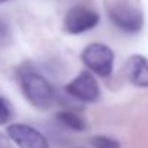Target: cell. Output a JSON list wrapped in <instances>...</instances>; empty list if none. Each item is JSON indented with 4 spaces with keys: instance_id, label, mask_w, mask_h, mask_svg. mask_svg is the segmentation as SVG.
I'll return each mask as SVG.
<instances>
[{
    "instance_id": "cell-1",
    "label": "cell",
    "mask_w": 148,
    "mask_h": 148,
    "mask_svg": "<svg viewBox=\"0 0 148 148\" xmlns=\"http://www.w3.org/2000/svg\"><path fill=\"white\" fill-rule=\"evenodd\" d=\"M20 85L25 98L33 106L46 109L55 102V89L50 82L39 72L33 69H25L20 72Z\"/></svg>"
},
{
    "instance_id": "cell-2",
    "label": "cell",
    "mask_w": 148,
    "mask_h": 148,
    "mask_svg": "<svg viewBox=\"0 0 148 148\" xmlns=\"http://www.w3.org/2000/svg\"><path fill=\"white\" fill-rule=\"evenodd\" d=\"M114 52L109 46L103 43H91L88 45L84 52L81 53V59L84 65L97 73L99 76L105 78L112 73L114 69Z\"/></svg>"
},
{
    "instance_id": "cell-3",
    "label": "cell",
    "mask_w": 148,
    "mask_h": 148,
    "mask_svg": "<svg viewBox=\"0 0 148 148\" xmlns=\"http://www.w3.org/2000/svg\"><path fill=\"white\" fill-rule=\"evenodd\" d=\"M99 23V14L98 12L82 6V4H76L73 7H71L63 19V26L66 29V32L72 33V35H79L84 32H88L91 29H94Z\"/></svg>"
},
{
    "instance_id": "cell-4",
    "label": "cell",
    "mask_w": 148,
    "mask_h": 148,
    "mask_svg": "<svg viewBox=\"0 0 148 148\" xmlns=\"http://www.w3.org/2000/svg\"><path fill=\"white\" fill-rule=\"evenodd\" d=\"M111 22L125 33H138L144 26L143 12L127 4L114 6L109 9Z\"/></svg>"
},
{
    "instance_id": "cell-5",
    "label": "cell",
    "mask_w": 148,
    "mask_h": 148,
    "mask_svg": "<svg viewBox=\"0 0 148 148\" xmlns=\"http://www.w3.org/2000/svg\"><path fill=\"white\" fill-rule=\"evenodd\" d=\"M7 135L19 148H49L45 135L27 124L9 125Z\"/></svg>"
},
{
    "instance_id": "cell-6",
    "label": "cell",
    "mask_w": 148,
    "mask_h": 148,
    "mask_svg": "<svg viewBox=\"0 0 148 148\" xmlns=\"http://www.w3.org/2000/svg\"><path fill=\"white\" fill-rule=\"evenodd\" d=\"M66 92L82 102H95L101 95L98 82L89 72H81L66 85Z\"/></svg>"
},
{
    "instance_id": "cell-7",
    "label": "cell",
    "mask_w": 148,
    "mask_h": 148,
    "mask_svg": "<svg viewBox=\"0 0 148 148\" xmlns=\"http://www.w3.org/2000/svg\"><path fill=\"white\" fill-rule=\"evenodd\" d=\"M127 76L130 82L140 88H148V59L143 55H132L127 62Z\"/></svg>"
},
{
    "instance_id": "cell-8",
    "label": "cell",
    "mask_w": 148,
    "mask_h": 148,
    "mask_svg": "<svg viewBox=\"0 0 148 148\" xmlns=\"http://www.w3.org/2000/svg\"><path fill=\"white\" fill-rule=\"evenodd\" d=\"M58 121L65 125L66 128L69 130H73V131H84L86 128V122L82 116H79L78 114L72 112V111H60L58 115H56Z\"/></svg>"
},
{
    "instance_id": "cell-9",
    "label": "cell",
    "mask_w": 148,
    "mask_h": 148,
    "mask_svg": "<svg viewBox=\"0 0 148 148\" xmlns=\"http://www.w3.org/2000/svg\"><path fill=\"white\" fill-rule=\"evenodd\" d=\"M91 144L95 148H119V143L115 138L106 137V135H97L91 138Z\"/></svg>"
},
{
    "instance_id": "cell-10",
    "label": "cell",
    "mask_w": 148,
    "mask_h": 148,
    "mask_svg": "<svg viewBox=\"0 0 148 148\" xmlns=\"http://www.w3.org/2000/svg\"><path fill=\"white\" fill-rule=\"evenodd\" d=\"M10 119V108L9 103L3 98H0V125L6 124Z\"/></svg>"
},
{
    "instance_id": "cell-11",
    "label": "cell",
    "mask_w": 148,
    "mask_h": 148,
    "mask_svg": "<svg viewBox=\"0 0 148 148\" xmlns=\"http://www.w3.org/2000/svg\"><path fill=\"white\" fill-rule=\"evenodd\" d=\"M9 27H7V25L4 23V22H1L0 20V42H3L6 38H9Z\"/></svg>"
},
{
    "instance_id": "cell-12",
    "label": "cell",
    "mask_w": 148,
    "mask_h": 148,
    "mask_svg": "<svg viewBox=\"0 0 148 148\" xmlns=\"http://www.w3.org/2000/svg\"><path fill=\"white\" fill-rule=\"evenodd\" d=\"M6 1H9V0H0V3H6Z\"/></svg>"
}]
</instances>
